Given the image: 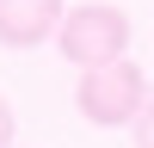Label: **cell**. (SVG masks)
<instances>
[{
    "label": "cell",
    "mask_w": 154,
    "mask_h": 148,
    "mask_svg": "<svg viewBox=\"0 0 154 148\" xmlns=\"http://www.w3.org/2000/svg\"><path fill=\"white\" fill-rule=\"evenodd\" d=\"M56 49L74 62V68L123 62V56H130V12L111 6V0H80V6H68V19H62Z\"/></svg>",
    "instance_id": "1"
},
{
    "label": "cell",
    "mask_w": 154,
    "mask_h": 148,
    "mask_svg": "<svg viewBox=\"0 0 154 148\" xmlns=\"http://www.w3.org/2000/svg\"><path fill=\"white\" fill-rule=\"evenodd\" d=\"M74 105H80L86 123L117 130V123H130V117H142V111H148V74L136 68L130 56H123V62H105V68H80Z\"/></svg>",
    "instance_id": "2"
},
{
    "label": "cell",
    "mask_w": 154,
    "mask_h": 148,
    "mask_svg": "<svg viewBox=\"0 0 154 148\" xmlns=\"http://www.w3.org/2000/svg\"><path fill=\"white\" fill-rule=\"evenodd\" d=\"M68 0H0V43L6 49H37L62 31Z\"/></svg>",
    "instance_id": "3"
},
{
    "label": "cell",
    "mask_w": 154,
    "mask_h": 148,
    "mask_svg": "<svg viewBox=\"0 0 154 148\" xmlns=\"http://www.w3.org/2000/svg\"><path fill=\"white\" fill-rule=\"evenodd\" d=\"M136 148H154V99H148L142 117H136Z\"/></svg>",
    "instance_id": "4"
},
{
    "label": "cell",
    "mask_w": 154,
    "mask_h": 148,
    "mask_svg": "<svg viewBox=\"0 0 154 148\" xmlns=\"http://www.w3.org/2000/svg\"><path fill=\"white\" fill-rule=\"evenodd\" d=\"M0 148H12V105L0 99Z\"/></svg>",
    "instance_id": "5"
}]
</instances>
